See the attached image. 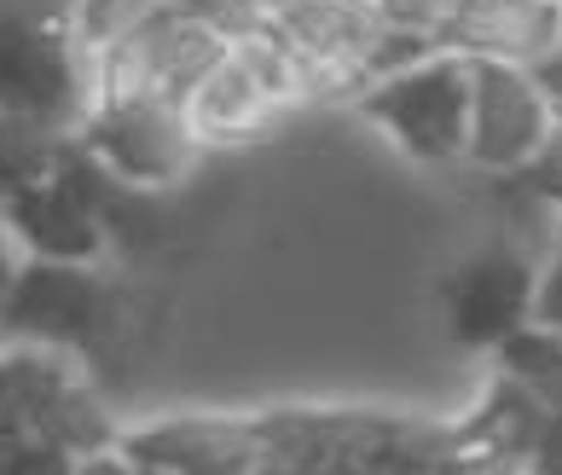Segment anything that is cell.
I'll list each match as a JSON object with an SVG mask.
<instances>
[{
	"label": "cell",
	"mask_w": 562,
	"mask_h": 475,
	"mask_svg": "<svg viewBox=\"0 0 562 475\" xmlns=\"http://www.w3.org/2000/svg\"><path fill=\"white\" fill-rule=\"evenodd\" d=\"M371 128H383L394 146L424 169H464L470 146V58L435 47L401 70H383L353 99Z\"/></svg>",
	"instance_id": "obj_1"
},
{
	"label": "cell",
	"mask_w": 562,
	"mask_h": 475,
	"mask_svg": "<svg viewBox=\"0 0 562 475\" xmlns=\"http://www.w3.org/2000/svg\"><path fill=\"white\" fill-rule=\"evenodd\" d=\"M0 337L58 348L70 360H105L111 342L122 337V291L99 261L30 256L7 307H0Z\"/></svg>",
	"instance_id": "obj_2"
},
{
	"label": "cell",
	"mask_w": 562,
	"mask_h": 475,
	"mask_svg": "<svg viewBox=\"0 0 562 475\" xmlns=\"http://www.w3.org/2000/svg\"><path fill=\"white\" fill-rule=\"evenodd\" d=\"M226 47L233 41L215 35L203 18H192L180 0H162L128 41L88 58L93 105H128V99H180L186 105L198 81L226 58Z\"/></svg>",
	"instance_id": "obj_3"
},
{
	"label": "cell",
	"mask_w": 562,
	"mask_h": 475,
	"mask_svg": "<svg viewBox=\"0 0 562 475\" xmlns=\"http://www.w3.org/2000/svg\"><path fill=\"white\" fill-rule=\"evenodd\" d=\"M562 146V111L551 93L522 70L498 58H470V146L464 169L528 180L539 162Z\"/></svg>",
	"instance_id": "obj_4"
},
{
	"label": "cell",
	"mask_w": 562,
	"mask_h": 475,
	"mask_svg": "<svg viewBox=\"0 0 562 475\" xmlns=\"http://www.w3.org/2000/svg\"><path fill=\"white\" fill-rule=\"evenodd\" d=\"M88 53L76 47L70 24L0 12V111L76 134L88 122Z\"/></svg>",
	"instance_id": "obj_5"
},
{
	"label": "cell",
	"mask_w": 562,
	"mask_h": 475,
	"mask_svg": "<svg viewBox=\"0 0 562 475\" xmlns=\"http://www.w3.org/2000/svg\"><path fill=\"white\" fill-rule=\"evenodd\" d=\"M116 180L139 185V192H175L192 180L198 157L210 151L192 128L180 99H128V105H93L88 122L76 128Z\"/></svg>",
	"instance_id": "obj_6"
},
{
	"label": "cell",
	"mask_w": 562,
	"mask_h": 475,
	"mask_svg": "<svg viewBox=\"0 0 562 475\" xmlns=\"http://www.w3.org/2000/svg\"><path fill=\"white\" fill-rule=\"evenodd\" d=\"M290 53L302 65V88L307 105L319 99H360L371 70H378V47H383V18L371 12V0H307L290 18L273 24Z\"/></svg>",
	"instance_id": "obj_7"
},
{
	"label": "cell",
	"mask_w": 562,
	"mask_h": 475,
	"mask_svg": "<svg viewBox=\"0 0 562 475\" xmlns=\"http://www.w3.org/2000/svg\"><path fill=\"white\" fill-rule=\"evenodd\" d=\"M441 47L522 65L562 111V0H452Z\"/></svg>",
	"instance_id": "obj_8"
},
{
	"label": "cell",
	"mask_w": 562,
	"mask_h": 475,
	"mask_svg": "<svg viewBox=\"0 0 562 475\" xmlns=\"http://www.w3.org/2000/svg\"><path fill=\"white\" fill-rule=\"evenodd\" d=\"M533 291H539V261L516 244H487L470 261H458L441 284L447 337L458 348L493 354L516 325L533 319Z\"/></svg>",
	"instance_id": "obj_9"
},
{
	"label": "cell",
	"mask_w": 562,
	"mask_h": 475,
	"mask_svg": "<svg viewBox=\"0 0 562 475\" xmlns=\"http://www.w3.org/2000/svg\"><path fill=\"white\" fill-rule=\"evenodd\" d=\"M122 452L162 475H261V441L249 418L175 411L145 429H122Z\"/></svg>",
	"instance_id": "obj_10"
},
{
	"label": "cell",
	"mask_w": 562,
	"mask_h": 475,
	"mask_svg": "<svg viewBox=\"0 0 562 475\" xmlns=\"http://www.w3.org/2000/svg\"><path fill=\"white\" fill-rule=\"evenodd\" d=\"M0 220L12 226V238L24 244V256H41V261H99L111 250L105 220L93 215V203L58 174L7 197L0 203Z\"/></svg>",
	"instance_id": "obj_11"
},
{
	"label": "cell",
	"mask_w": 562,
	"mask_h": 475,
	"mask_svg": "<svg viewBox=\"0 0 562 475\" xmlns=\"http://www.w3.org/2000/svg\"><path fill=\"white\" fill-rule=\"evenodd\" d=\"M284 111L290 105L273 93V81L256 70V58H249L238 41L226 47L221 65L192 88V99H186V116H192L203 146H238V139H256V134L273 128Z\"/></svg>",
	"instance_id": "obj_12"
},
{
	"label": "cell",
	"mask_w": 562,
	"mask_h": 475,
	"mask_svg": "<svg viewBox=\"0 0 562 475\" xmlns=\"http://www.w3.org/2000/svg\"><path fill=\"white\" fill-rule=\"evenodd\" d=\"M551 418H557L551 406H539L528 388H516L510 377H498V371H493L482 406H475L464 423H452V446L493 452V459H510V464L528 470L539 441H546V429H551Z\"/></svg>",
	"instance_id": "obj_13"
},
{
	"label": "cell",
	"mask_w": 562,
	"mask_h": 475,
	"mask_svg": "<svg viewBox=\"0 0 562 475\" xmlns=\"http://www.w3.org/2000/svg\"><path fill=\"white\" fill-rule=\"evenodd\" d=\"M70 139L76 134L53 128V122L0 111V203L30 192V185H41V180H53L65 151H70Z\"/></svg>",
	"instance_id": "obj_14"
},
{
	"label": "cell",
	"mask_w": 562,
	"mask_h": 475,
	"mask_svg": "<svg viewBox=\"0 0 562 475\" xmlns=\"http://www.w3.org/2000/svg\"><path fill=\"white\" fill-rule=\"evenodd\" d=\"M487 360H493L498 377H510L516 388H528L539 406L562 411V330L528 319V325H516Z\"/></svg>",
	"instance_id": "obj_15"
},
{
	"label": "cell",
	"mask_w": 562,
	"mask_h": 475,
	"mask_svg": "<svg viewBox=\"0 0 562 475\" xmlns=\"http://www.w3.org/2000/svg\"><path fill=\"white\" fill-rule=\"evenodd\" d=\"M157 7L162 0H76V12L65 18V24L76 35V47L88 58H99V53H111L116 41H128Z\"/></svg>",
	"instance_id": "obj_16"
},
{
	"label": "cell",
	"mask_w": 562,
	"mask_h": 475,
	"mask_svg": "<svg viewBox=\"0 0 562 475\" xmlns=\"http://www.w3.org/2000/svg\"><path fill=\"white\" fill-rule=\"evenodd\" d=\"M76 459L81 452H70L53 436H41V429L0 441V475H76Z\"/></svg>",
	"instance_id": "obj_17"
},
{
	"label": "cell",
	"mask_w": 562,
	"mask_h": 475,
	"mask_svg": "<svg viewBox=\"0 0 562 475\" xmlns=\"http://www.w3.org/2000/svg\"><path fill=\"white\" fill-rule=\"evenodd\" d=\"M192 18H203L215 35H226V41H249V35H261L273 18H267V7L261 0H180Z\"/></svg>",
	"instance_id": "obj_18"
},
{
	"label": "cell",
	"mask_w": 562,
	"mask_h": 475,
	"mask_svg": "<svg viewBox=\"0 0 562 475\" xmlns=\"http://www.w3.org/2000/svg\"><path fill=\"white\" fill-rule=\"evenodd\" d=\"M371 12L383 18V30H401V35H435V41H441L447 18H452V0H371Z\"/></svg>",
	"instance_id": "obj_19"
},
{
	"label": "cell",
	"mask_w": 562,
	"mask_h": 475,
	"mask_svg": "<svg viewBox=\"0 0 562 475\" xmlns=\"http://www.w3.org/2000/svg\"><path fill=\"white\" fill-rule=\"evenodd\" d=\"M533 319L562 330V238L546 250V261H539V291H533Z\"/></svg>",
	"instance_id": "obj_20"
},
{
	"label": "cell",
	"mask_w": 562,
	"mask_h": 475,
	"mask_svg": "<svg viewBox=\"0 0 562 475\" xmlns=\"http://www.w3.org/2000/svg\"><path fill=\"white\" fill-rule=\"evenodd\" d=\"M76 475H139V464L122 452V441L116 446H93V452H81L76 459Z\"/></svg>",
	"instance_id": "obj_21"
},
{
	"label": "cell",
	"mask_w": 562,
	"mask_h": 475,
	"mask_svg": "<svg viewBox=\"0 0 562 475\" xmlns=\"http://www.w3.org/2000/svg\"><path fill=\"white\" fill-rule=\"evenodd\" d=\"M528 185H533V197L539 203H546V210H557L562 215V146L546 157V162H539V169L528 174Z\"/></svg>",
	"instance_id": "obj_22"
},
{
	"label": "cell",
	"mask_w": 562,
	"mask_h": 475,
	"mask_svg": "<svg viewBox=\"0 0 562 475\" xmlns=\"http://www.w3.org/2000/svg\"><path fill=\"white\" fill-rule=\"evenodd\" d=\"M24 244L12 238V226L0 220V307H7V296H12V284H18V273H24Z\"/></svg>",
	"instance_id": "obj_23"
},
{
	"label": "cell",
	"mask_w": 562,
	"mask_h": 475,
	"mask_svg": "<svg viewBox=\"0 0 562 475\" xmlns=\"http://www.w3.org/2000/svg\"><path fill=\"white\" fill-rule=\"evenodd\" d=\"M528 475H562V411L551 418V429H546V441H539Z\"/></svg>",
	"instance_id": "obj_24"
},
{
	"label": "cell",
	"mask_w": 562,
	"mask_h": 475,
	"mask_svg": "<svg viewBox=\"0 0 562 475\" xmlns=\"http://www.w3.org/2000/svg\"><path fill=\"white\" fill-rule=\"evenodd\" d=\"M261 7H267V18H273V24H279V18H290L296 7H307V0H261Z\"/></svg>",
	"instance_id": "obj_25"
},
{
	"label": "cell",
	"mask_w": 562,
	"mask_h": 475,
	"mask_svg": "<svg viewBox=\"0 0 562 475\" xmlns=\"http://www.w3.org/2000/svg\"><path fill=\"white\" fill-rule=\"evenodd\" d=\"M139 475H162V470H139Z\"/></svg>",
	"instance_id": "obj_26"
}]
</instances>
